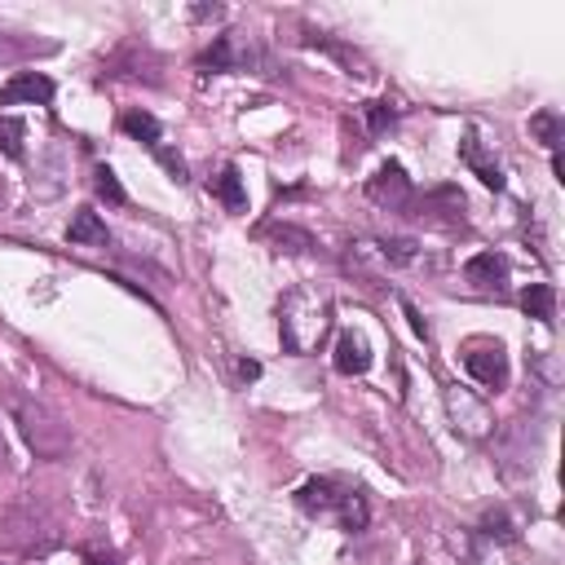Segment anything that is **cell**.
Here are the masks:
<instances>
[{"label": "cell", "mask_w": 565, "mask_h": 565, "mask_svg": "<svg viewBox=\"0 0 565 565\" xmlns=\"http://www.w3.org/2000/svg\"><path fill=\"white\" fill-rule=\"evenodd\" d=\"M49 49H53L49 40H26V35H13V31H0V62L35 57V53H49Z\"/></svg>", "instance_id": "9a60e30c"}, {"label": "cell", "mask_w": 565, "mask_h": 565, "mask_svg": "<svg viewBox=\"0 0 565 565\" xmlns=\"http://www.w3.org/2000/svg\"><path fill=\"white\" fill-rule=\"evenodd\" d=\"M247 49H238L234 44V35H221L203 57H199V66H216V71H234V66H247Z\"/></svg>", "instance_id": "4fadbf2b"}, {"label": "cell", "mask_w": 565, "mask_h": 565, "mask_svg": "<svg viewBox=\"0 0 565 565\" xmlns=\"http://www.w3.org/2000/svg\"><path fill=\"white\" fill-rule=\"evenodd\" d=\"M9 411H13V424H18L22 441L35 450V459H62L71 450V428L40 397H13Z\"/></svg>", "instance_id": "3957f363"}, {"label": "cell", "mask_w": 565, "mask_h": 565, "mask_svg": "<svg viewBox=\"0 0 565 565\" xmlns=\"http://www.w3.org/2000/svg\"><path fill=\"white\" fill-rule=\"evenodd\" d=\"M380 256H384V260H393V265H406V260H415V243H411V238L380 243Z\"/></svg>", "instance_id": "44dd1931"}, {"label": "cell", "mask_w": 565, "mask_h": 565, "mask_svg": "<svg viewBox=\"0 0 565 565\" xmlns=\"http://www.w3.org/2000/svg\"><path fill=\"white\" fill-rule=\"evenodd\" d=\"M331 327V300L327 291H313V287H300L291 291L282 305H278V331H282V344L291 353H309Z\"/></svg>", "instance_id": "7a4b0ae2"}, {"label": "cell", "mask_w": 565, "mask_h": 565, "mask_svg": "<svg viewBox=\"0 0 565 565\" xmlns=\"http://www.w3.org/2000/svg\"><path fill=\"white\" fill-rule=\"evenodd\" d=\"M486 534H499V539H516V534L508 530V516H503V512H499V516H494V512L486 516Z\"/></svg>", "instance_id": "7402d4cb"}, {"label": "cell", "mask_w": 565, "mask_h": 565, "mask_svg": "<svg viewBox=\"0 0 565 565\" xmlns=\"http://www.w3.org/2000/svg\"><path fill=\"white\" fill-rule=\"evenodd\" d=\"M362 115H366V128H371V132H384V128L397 119V110H393L388 102H366Z\"/></svg>", "instance_id": "ac0fdd59"}, {"label": "cell", "mask_w": 565, "mask_h": 565, "mask_svg": "<svg viewBox=\"0 0 565 565\" xmlns=\"http://www.w3.org/2000/svg\"><path fill=\"white\" fill-rule=\"evenodd\" d=\"M119 124H124V132H128V137L146 141L150 150H154V146H163V141H159V124H154V115H146V110H128Z\"/></svg>", "instance_id": "2e32d148"}, {"label": "cell", "mask_w": 565, "mask_h": 565, "mask_svg": "<svg viewBox=\"0 0 565 565\" xmlns=\"http://www.w3.org/2000/svg\"><path fill=\"white\" fill-rule=\"evenodd\" d=\"M53 97V79L40 75V71H18L4 88H0V106H18V102H31V106H44Z\"/></svg>", "instance_id": "52a82bcc"}, {"label": "cell", "mask_w": 565, "mask_h": 565, "mask_svg": "<svg viewBox=\"0 0 565 565\" xmlns=\"http://www.w3.org/2000/svg\"><path fill=\"white\" fill-rule=\"evenodd\" d=\"M296 503L305 508V512H313V516H335L340 521V530H362L366 525V499H362V490H353V486H340V481H331V477H318V481H305L300 490H296Z\"/></svg>", "instance_id": "277c9868"}, {"label": "cell", "mask_w": 565, "mask_h": 565, "mask_svg": "<svg viewBox=\"0 0 565 565\" xmlns=\"http://www.w3.org/2000/svg\"><path fill=\"white\" fill-rule=\"evenodd\" d=\"M402 309H406V318H411V327H415V331H419V335H428V322H424V318H419V309H415V305H411V300H402Z\"/></svg>", "instance_id": "603a6c76"}, {"label": "cell", "mask_w": 565, "mask_h": 565, "mask_svg": "<svg viewBox=\"0 0 565 565\" xmlns=\"http://www.w3.org/2000/svg\"><path fill=\"white\" fill-rule=\"evenodd\" d=\"M521 309H525L530 318H539V322H552V313H556V291H552L547 282H530V287L521 291Z\"/></svg>", "instance_id": "5bb4252c"}, {"label": "cell", "mask_w": 565, "mask_h": 565, "mask_svg": "<svg viewBox=\"0 0 565 565\" xmlns=\"http://www.w3.org/2000/svg\"><path fill=\"white\" fill-rule=\"evenodd\" d=\"M530 128H534V132L543 137V146H552V150H556V141H561V119H556L552 110L534 115V119H530Z\"/></svg>", "instance_id": "d6986e66"}, {"label": "cell", "mask_w": 565, "mask_h": 565, "mask_svg": "<svg viewBox=\"0 0 565 565\" xmlns=\"http://www.w3.org/2000/svg\"><path fill=\"white\" fill-rule=\"evenodd\" d=\"M335 371L340 375H362L366 366H371V344L358 335V331H340V340H335Z\"/></svg>", "instance_id": "9c48e42d"}, {"label": "cell", "mask_w": 565, "mask_h": 565, "mask_svg": "<svg viewBox=\"0 0 565 565\" xmlns=\"http://www.w3.org/2000/svg\"><path fill=\"white\" fill-rule=\"evenodd\" d=\"M0 459H4V437H0Z\"/></svg>", "instance_id": "cb8c5ba5"}, {"label": "cell", "mask_w": 565, "mask_h": 565, "mask_svg": "<svg viewBox=\"0 0 565 565\" xmlns=\"http://www.w3.org/2000/svg\"><path fill=\"white\" fill-rule=\"evenodd\" d=\"M463 371L477 384H486V388H503L508 384V353H503V344H472L463 353Z\"/></svg>", "instance_id": "8992f818"}, {"label": "cell", "mask_w": 565, "mask_h": 565, "mask_svg": "<svg viewBox=\"0 0 565 565\" xmlns=\"http://www.w3.org/2000/svg\"><path fill=\"white\" fill-rule=\"evenodd\" d=\"M459 159H463V163H468V168L481 177V185H490V190H503V172H499V163L486 154V146H481L472 132L459 141Z\"/></svg>", "instance_id": "30bf717a"}, {"label": "cell", "mask_w": 565, "mask_h": 565, "mask_svg": "<svg viewBox=\"0 0 565 565\" xmlns=\"http://www.w3.org/2000/svg\"><path fill=\"white\" fill-rule=\"evenodd\" d=\"M463 278H468L472 287H481V291H499V287L508 282V260H503L499 252H477V256L463 265Z\"/></svg>", "instance_id": "ba28073f"}, {"label": "cell", "mask_w": 565, "mask_h": 565, "mask_svg": "<svg viewBox=\"0 0 565 565\" xmlns=\"http://www.w3.org/2000/svg\"><path fill=\"white\" fill-rule=\"evenodd\" d=\"M93 185H97V194L110 199V203H124V199H128L124 185H119V177H115L110 168H97V181H93Z\"/></svg>", "instance_id": "ffe728a7"}, {"label": "cell", "mask_w": 565, "mask_h": 565, "mask_svg": "<svg viewBox=\"0 0 565 565\" xmlns=\"http://www.w3.org/2000/svg\"><path fill=\"white\" fill-rule=\"evenodd\" d=\"M53 539H57V516H53V508L35 490L18 494L0 512V543L4 547H13V552H44Z\"/></svg>", "instance_id": "6da1fadb"}, {"label": "cell", "mask_w": 565, "mask_h": 565, "mask_svg": "<svg viewBox=\"0 0 565 565\" xmlns=\"http://www.w3.org/2000/svg\"><path fill=\"white\" fill-rule=\"evenodd\" d=\"M22 137H26L22 119H13V115H0V154H9V159H22Z\"/></svg>", "instance_id": "e0dca14e"}, {"label": "cell", "mask_w": 565, "mask_h": 565, "mask_svg": "<svg viewBox=\"0 0 565 565\" xmlns=\"http://www.w3.org/2000/svg\"><path fill=\"white\" fill-rule=\"evenodd\" d=\"M366 194L371 203L388 207V212H406L415 203V190H411V177L402 172V163H384L371 181H366Z\"/></svg>", "instance_id": "5b68a950"}, {"label": "cell", "mask_w": 565, "mask_h": 565, "mask_svg": "<svg viewBox=\"0 0 565 565\" xmlns=\"http://www.w3.org/2000/svg\"><path fill=\"white\" fill-rule=\"evenodd\" d=\"M66 238H71L75 247H106V243H110V234H106V221H102L93 207H79V212L71 216V225H66Z\"/></svg>", "instance_id": "8fae6325"}, {"label": "cell", "mask_w": 565, "mask_h": 565, "mask_svg": "<svg viewBox=\"0 0 565 565\" xmlns=\"http://www.w3.org/2000/svg\"><path fill=\"white\" fill-rule=\"evenodd\" d=\"M212 194L225 203V212H247V190H243V177L234 163H225L216 177H212Z\"/></svg>", "instance_id": "7c38bea8"}]
</instances>
